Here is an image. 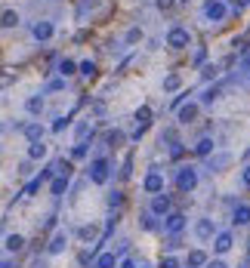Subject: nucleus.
Listing matches in <instances>:
<instances>
[{"instance_id":"7ed1b4c3","label":"nucleus","mask_w":250,"mask_h":268,"mask_svg":"<svg viewBox=\"0 0 250 268\" xmlns=\"http://www.w3.org/2000/svg\"><path fill=\"white\" fill-rule=\"evenodd\" d=\"M225 13H229V9H225L222 0H207V6H204V16H207L210 22H222Z\"/></svg>"},{"instance_id":"f704fd0d","label":"nucleus","mask_w":250,"mask_h":268,"mask_svg":"<svg viewBox=\"0 0 250 268\" xmlns=\"http://www.w3.org/2000/svg\"><path fill=\"white\" fill-rule=\"evenodd\" d=\"M173 3H176V0H157V6H161L164 13H167V9H173Z\"/></svg>"},{"instance_id":"f03ea898","label":"nucleus","mask_w":250,"mask_h":268,"mask_svg":"<svg viewBox=\"0 0 250 268\" xmlns=\"http://www.w3.org/2000/svg\"><path fill=\"white\" fill-rule=\"evenodd\" d=\"M176 185H179V191H195L198 188V173L191 167H183L176 173Z\"/></svg>"},{"instance_id":"79ce46f5","label":"nucleus","mask_w":250,"mask_h":268,"mask_svg":"<svg viewBox=\"0 0 250 268\" xmlns=\"http://www.w3.org/2000/svg\"><path fill=\"white\" fill-rule=\"evenodd\" d=\"M241 65H244V71H250V56H244V62H241Z\"/></svg>"},{"instance_id":"aec40b11","label":"nucleus","mask_w":250,"mask_h":268,"mask_svg":"<svg viewBox=\"0 0 250 268\" xmlns=\"http://www.w3.org/2000/svg\"><path fill=\"white\" fill-rule=\"evenodd\" d=\"M179 87H183V77H179L176 71H173V74H167V77H164V89H167V92H176Z\"/></svg>"},{"instance_id":"0eeeda50","label":"nucleus","mask_w":250,"mask_h":268,"mask_svg":"<svg viewBox=\"0 0 250 268\" xmlns=\"http://www.w3.org/2000/svg\"><path fill=\"white\" fill-rule=\"evenodd\" d=\"M152 213H155V216H167V213H170V197H167L164 191L152 197Z\"/></svg>"},{"instance_id":"ea45409f","label":"nucleus","mask_w":250,"mask_h":268,"mask_svg":"<svg viewBox=\"0 0 250 268\" xmlns=\"http://www.w3.org/2000/svg\"><path fill=\"white\" fill-rule=\"evenodd\" d=\"M235 6L241 9V6H250V0H235Z\"/></svg>"},{"instance_id":"6e6552de","label":"nucleus","mask_w":250,"mask_h":268,"mask_svg":"<svg viewBox=\"0 0 250 268\" xmlns=\"http://www.w3.org/2000/svg\"><path fill=\"white\" fill-rule=\"evenodd\" d=\"M65 247H68V235H65V231H56V235H53V240H50V247H47V250H50V253L56 256V253H62Z\"/></svg>"},{"instance_id":"423d86ee","label":"nucleus","mask_w":250,"mask_h":268,"mask_svg":"<svg viewBox=\"0 0 250 268\" xmlns=\"http://www.w3.org/2000/svg\"><path fill=\"white\" fill-rule=\"evenodd\" d=\"M164 219H167V222H164V228L170 231V235H179V231L186 228V213H167Z\"/></svg>"},{"instance_id":"e433bc0d","label":"nucleus","mask_w":250,"mask_h":268,"mask_svg":"<svg viewBox=\"0 0 250 268\" xmlns=\"http://www.w3.org/2000/svg\"><path fill=\"white\" fill-rule=\"evenodd\" d=\"M164 268H179V262L173 259V256H167V259H164Z\"/></svg>"},{"instance_id":"c03bdc74","label":"nucleus","mask_w":250,"mask_h":268,"mask_svg":"<svg viewBox=\"0 0 250 268\" xmlns=\"http://www.w3.org/2000/svg\"><path fill=\"white\" fill-rule=\"evenodd\" d=\"M179 3H188V0H179Z\"/></svg>"},{"instance_id":"f8f14e48","label":"nucleus","mask_w":250,"mask_h":268,"mask_svg":"<svg viewBox=\"0 0 250 268\" xmlns=\"http://www.w3.org/2000/svg\"><path fill=\"white\" fill-rule=\"evenodd\" d=\"M195 235H198L201 240H210V238H213V222H210V219H201V222L195 225Z\"/></svg>"},{"instance_id":"bb28decb","label":"nucleus","mask_w":250,"mask_h":268,"mask_svg":"<svg viewBox=\"0 0 250 268\" xmlns=\"http://www.w3.org/2000/svg\"><path fill=\"white\" fill-rule=\"evenodd\" d=\"M213 151V139H201V142L195 145V154H201V157H207Z\"/></svg>"},{"instance_id":"a878e982","label":"nucleus","mask_w":250,"mask_h":268,"mask_svg":"<svg viewBox=\"0 0 250 268\" xmlns=\"http://www.w3.org/2000/svg\"><path fill=\"white\" fill-rule=\"evenodd\" d=\"M59 74H62V77H71V74H77V65H74L71 59H62V62H59Z\"/></svg>"},{"instance_id":"412c9836","label":"nucleus","mask_w":250,"mask_h":268,"mask_svg":"<svg viewBox=\"0 0 250 268\" xmlns=\"http://www.w3.org/2000/svg\"><path fill=\"white\" fill-rule=\"evenodd\" d=\"M136 123H139V126H142V130H145V126H149V123H152V108H149V105H142V108H139V111H136Z\"/></svg>"},{"instance_id":"dca6fc26","label":"nucleus","mask_w":250,"mask_h":268,"mask_svg":"<svg viewBox=\"0 0 250 268\" xmlns=\"http://www.w3.org/2000/svg\"><path fill=\"white\" fill-rule=\"evenodd\" d=\"M74 136H77V142H84L87 136H93V120H81L74 126Z\"/></svg>"},{"instance_id":"f3484780","label":"nucleus","mask_w":250,"mask_h":268,"mask_svg":"<svg viewBox=\"0 0 250 268\" xmlns=\"http://www.w3.org/2000/svg\"><path fill=\"white\" fill-rule=\"evenodd\" d=\"M68 179H71V176H56V179L50 182V191H53L56 197H59V194H65V188H68Z\"/></svg>"},{"instance_id":"6ab92c4d","label":"nucleus","mask_w":250,"mask_h":268,"mask_svg":"<svg viewBox=\"0 0 250 268\" xmlns=\"http://www.w3.org/2000/svg\"><path fill=\"white\" fill-rule=\"evenodd\" d=\"M188 265H191V268L207 265V253H204V250H191V253H188Z\"/></svg>"},{"instance_id":"4468645a","label":"nucleus","mask_w":250,"mask_h":268,"mask_svg":"<svg viewBox=\"0 0 250 268\" xmlns=\"http://www.w3.org/2000/svg\"><path fill=\"white\" fill-rule=\"evenodd\" d=\"M47 157V145L43 142H31L28 145V160H43Z\"/></svg>"},{"instance_id":"473e14b6","label":"nucleus","mask_w":250,"mask_h":268,"mask_svg":"<svg viewBox=\"0 0 250 268\" xmlns=\"http://www.w3.org/2000/svg\"><path fill=\"white\" fill-rule=\"evenodd\" d=\"M37 188H40V179H34V182H28V185H25V191H22V194H25V197H31Z\"/></svg>"},{"instance_id":"1a4fd4ad","label":"nucleus","mask_w":250,"mask_h":268,"mask_svg":"<svg viewBox=\"0 0 250 268\" xmlns=\"http://www.w3.org/2000/svg\"><path fill=\"white\" fill-rule=\"evenodd\" d=\"M31 34H34V40H50L53 37V25L50 22H37V25L31 28Z\"/></svg>"},{"instance_id":"ddd939ff","label":"nucleus","mask_w":250,"mask_h":268,"mask_svg":"<svg viewBox=\"0 0 250 268\" xmlns=\"http://www.w3.org/2000/svg\"><path fill=\"white\" fill-rule=\"evenodd\" d=\"M25 139L28 142H43V126L40 123H28L25 126Z\"/></svg>"},{"instance_id":"4c0bfd02","label":"nucleus","mask_w":250,"mask_h":268,"mask_svg":"<svg viewBox=\"0 0 250 268\" xmlns=\"http://www.w3.org/2000/svg\"><path fill=\"white\" fill-rule=\"evenodd\" d=\"M241 182H244V188H250V167L244 170V176H241Z\"/></svg>"},{"instance_id":"7c9ffc66","label":"nucleus","mask_w":250,"mask_h":268,"mask_svg":"<svg viewBox=\"0 0 250 268\" xmlns=\"http://www.w3.org/2000/svg\"><path fill=\"white\" fill-rule=\"evenodd\" d=\"M96 235H99V228H96V225H84V228H81V238H84V240H93Z\"/></svg>"},{"instance_id":"20e7f679","label":"nucleus","mask_w":250,"mask_h":268,"mask_svg":"<svg viewBox=\"0 0 250 268\" xmlns=\"http://www.w3.org/2000/svg\"><path fill=\"white\" fill-rule=\"evenodd\" d=\"M90 179H93L96 185H105L108 182V160H93V167H90Z\"/></svg>"},{"instance_id":"c9c22d12","label":"nucleus","mask_w":250,"mask_h":268,"mask_svg":"<svg viewBox=\"0 0 250 268\" xmlns=\"http://www.w3.org/2000/svg\"><path fill=\"white\" fill-rule=\"evenodd\" d=\"M65 126H68V120H56V123H53V133H62Z\"/></svg>"},{"instance_id":"37998d69","label":"nucleus","mask_w":250,"mask_h":268,"mask_svg":"<svg viewBox=\"0 0 250 268\" xmlns=\"http://www.w3.org/2000/svg\"><path fill=\"white\" fill-rule=\"evenodd\" d=\"M244 157H247V160H250V148H247V154H244Z\"/></svg>"},{"instance_id":"f257e3e1","label":"nucleus","mask_w":250,"mask_h":268,"mask_svg":"<svg viewBox=\"0 0 250 268\" xmlns=\"http://www.w3.org/2000/svg\"><path fill=\"white\" fill-rule=\"evenodd\" d=\"M188 43H191V37H188V31L183 25H173L167 31V46H170V50H186Z\"/></svg>"},{"instance_id":"39448f33","label":"nucleus","mask_w":250,"mask_h":268,"mask_svg":"<svg viewBox=\"0 0 250 268\" xmlns=\"http://www.w3.org/2000/svg\"><path fill=\"white\" fill-rule=\"evenodd\" d=\"M142 188L149 191V194H161V191H164V176H161V173H157V170H152L149 176H145Z\"/></svg>"},{"instance_id":"c756f323","label":"nucleus","mask_w":250,"mask_h":268,"mask_svg":"<svg viewBox=\"0 0 250 268\" xmlns=\"http://www.w3.org/2000/svg\"><path fill=\"white\" fill-rule=\"evenodd\" d=\"M71 157H74V160H81V157H87V142H77V145L71 148Z\"/></svg>"},{"instance_id":"2f4dec72","label":"nucleus","mask_w":250,"mask_h":268,"mask_svg":"<svg viewBox=\"0 0 250 268\" xmlns=\"http://www.w3.org/2000/svg\"><path fill=\"white\" fill-rule=\"evenodd\" d=\"M201 74L207 77V80H213V77L219 74V65H204V68H201Z\"/></svg>"},{"instance_id":"9b49d317","label":"nucleus","mask_w":250,"mask_h":268,"mask_svg":"<svg viewBox=\"0 0 250 268\" xmlns=\"http://www.w3.org/2000/svg\"><path fill=\"white\" fill-rule=\"evenodd\" d=\"M195 118H198V105H195V102L179 105V120H183V123H191Z\"/></svg>"},{"instance_id":"cd10ccee","label":"nucleus","mask_w":250,"mask_h":268,"mask_svg":"<svg viewBox=\"0 0 250 268\" xmlns=\"http://www.w3.org/2000/svg\"><path fill=\"white\" fill-rule=\"evenodd\" d=\"M217 99H219V87H210V89L201 92V102L204 105H210V102H217Z\"/></svg>"},{"instance_id":"72a5a7b5","label":"nucleus","mask_w":250,"mask_h":268,"mask_svg":"<svg viewBox=\"0 0 250 268\" xmlns=\"http://www.w3.org/2000/svg\"><path fill=\"white\" fill-rule=\"evenodd\" d=\"M127 40H130V43H136V40H142V31H139V28H133V31L127 34Z\"/></svg>"},{"instance_id":"a19ab883","label":"nucleus","mask_w":250,"mask_h":268,"mask_svg":"<svg viewBox=\"0 0 250 268\" xmlns=\"http://www.w3.org/2000/svg\"><path fill=\"white\" fill-rule=\"evenodd\" d=\"M207 268H225V262H219V259H217V262H210Z\"/></svg>"},{"instance_id":"58836bf2","label":"nucleus","mask_w":250,"mask_h":268,"mask_svg":"<svg viewBox=\"0 0 250 268\" xmlns=\"http://www.w3.org/2000/svg\"><path fill=\"white\" fill-rule=\"evenodd\" d=\"M118 268H136V265H133V259H124V262H121Z\"/></svg>"},{"instance_id":"2eb2a0df","label":"nucleus","mask_w":250,"mask_h":268,"mask_svg":"<svg viewBox=\"0 0 250 268\" xmlns=\"http://www.w3.org/2000/svg\"><path fill=\"white\" fill-rule=\"evenodd\" d=\"M0 25H3V28H16L19 25V13H16V9H3V13H0Z\"/></svg>"},{"instance_id":"b1692460","label":"nucleus","mask_w":250,"mask_h":268,"mask_svg":"<svg viewBox=\"0 0 250 268\" xmlns=\"http://www.w3.org/2000/svg\"><path fill=\"white\" fill-rule=\"evenodd\" d=\"M77 71H81L84 77H90V80H93L99 68H96V62H93V59H87V62H81V65H77Z\"/></svg>"},{"instance_id":"5701e85b","label":"nucleus","mask_w":250,"mask_h":268,"mask_svg":"<svg viewBox=\"0 0 250 268\" xmlns=\"http://www.w3.org/2000/svg\"><path fill=\"white\" fill-rule=\"evenodd\" d=\"M232 222H235V225H247V222H250V207H244V204L238 207V209H235V219H232Z\"/></svg>"},{"instance_id":"393cba45","label":"nucleus","mask_w":250,"mask_h":268,"mask_svg":"<svg viewBox=\"0 0 250 268\" xmlns=\"http://www.w3.org/2000/svg\"><path fill=\"white\" fill-rule=\"evenodd\" d=\"M118 259H115V253H102L99 259H96V268H115Z\"/></svg>"},{"instance_id":"a211bd4d","label":"nucleus","mask_w":250,"mask_h":268,"mask_svg":"<svg viewBox=\"0 0 250 268\" xmlns=\"http://www.w3.org/2000/svg\"><path fill=\"white\" fill-rule=\"evenodd\" d=\"M6 250H9V253L25 250V238H22V235H9V238H6Z\"/></svg>"},{"instance_id":"4be33fe9","label":"nucleus","mask_w":250,"mask_h":268,"mask_svg":"<svg viewBox=\"0 0 250 268\" xmlns=\"http://www.w3.org/2000/svg\"><path fill=\"white\" fill-rule=\"evenodd\" d=\"M25 111H28V114H40V111H43V96H31V99L25 102Z\"/></svg>"},{"instance_id":"9d476101","label":"nucleus","mask_w":250,"mask_h":268,"mask_svg":"<svg viewBox=\"0 0 250 268\" xmlns=\"http://www.w3.org/2000/svg\"><path fill=\"white\" fill-rule=\"evenodd\" d=\"M232 235H229V231H222V235H217V240H213V250H217V253H229L232 250Z\"/></svg>"},{"instance_id":"c85d7f7f","label":"nucleus","mask_w":250,"mask_h":268,"mask_svg":"<svg viewBox=\"0 0 250 268\" xmlns=\"http://www.w3.org/2000/svg\"><path fill=\"white\" fill-rule=\"evenodd\" d=\"M105 142H108V145H121V142H124V133H121V130H111V133L105 136Z\"/></svg>"}]
</instances>
